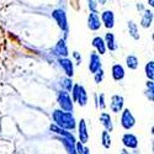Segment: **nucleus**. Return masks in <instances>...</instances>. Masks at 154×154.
<instances>
[{
	"label": "nucleus",
	"instance_id": "f257e3e1",
	"mask_svg": "<svg viewBox=\"0 0 154 154\" xmlns=\"http://www.w3.org/2000/svg\"><path fill=\"white\" fill-rule=\"evenodd\" d=\"M53 120L57 126H59L60 128H64V130H74L75 128V120L73 117L72 112L56 110L53 112Z\"/></svg>",
	"mask_w": 154,
	"mask_h": 154
},
{
	"label": "nucleus",
	"instance_id": "f03ea898",
	"mask_svg": "<svg viewBox=\"0 0 154 154\" xmlns=\"http://www.w3.org/2000/svg\"><path fill=\"white\" fill-rule=\"evenodd\" d=\"M72 91H73V99H74V101L78 102L80 106H85L86 102H88V95H86L85 89L82 85L76 84V85L73 86Z\"/></svg>",
	"mask_w": 154,
	"mask_h": 154
},
{
	"label": "nucleus",
	"instance_id": "7ed1b4c3",
	"mask_svg": "<svg viewBox=\"0 0 154 154\" xmlns=\"http://www.w3.org/2000/svg\"><path fill=\"white\" fill-rule=\"evenodd\" d=\"M58 104H59L62 110L67 111V112H72L73 101H72V99H70V96L67 91H60L58 94Z\"/></svg>",
	"mask_w": 154,
	"mask_h": 154
},
{
	"label": "nucleus",
	"instance_id": "20e7f679",
	"mask_svg": "<svg viewBox=\"0 0 154 154\" xmlns=\"http://www.w3.org/2000/svg\"><path fill=\"white\" fill-rule=\"evenodd\" d=\"M136 123V120L133 117V115L131 113V111L126 109L123 112H122V117H121V125L125 130H131V128L134 126Z\"/></svg>",
	"mask_w": 154,
	"mask_h": 154
},
{
	"label": "nucleus",
	"instance_id": "39448f33",
	"mask_svg": "<svg viewBox=\"0 0 154 154\" xmlns=\"http://www.w3.org/2000/svg\"><path fill=\"white\" fill-rule=\"evenodd\" d=\"M53 19L57 21V23L59 25V27L64 31H67L68 30V23H67V15H66V12H64L63 10L60 9H57L53 11V14H52Z\"/></svg>",
	"mask_w": 154,
	"mask_h": 154
},
{
	"label": "nucleus",
	"instance_id": "423d86ee",
	"mask_svg": "<svg viewBox=\"0 0 154 154\" xmlns=\"http://www.w3.org/2000/svg\"><path fill=\"white\" fill-rule=\"evenodd\" d=\"M88 26L90 30L93 31H96L100 29L101 26V21H100V17L99 15L96 14L95 11H91L90 12V15H89V19H88Z\"/></svg>",
	"mask_w": 154,
	"mask_h": 154
},
{
	"label": "nucleus",
	"instance_id": "0eeeda50",
	"mask_svg": "<svg viewBox=\"0 0 154 154\" xmlns=\"http://www.w3.org/2000/svg\"><path fill=\"white\" fill-rule=\"evenodd\" d=\"M123 107V97L120 96V95H113L111 97V105H110V109L112 112L115 113H119Z\"/></svg>",
	"mask_w": 154,
	"mask_h": 154
},
{
	"label": "nucleus",
	"instance_id": "6e6552de",
	"mask_svg": "<svg viewBox=\"0 0 154 154\" xmlns=\"http://www.w3.org/2000/svg\"><path fill=\"white\" fill-rule=\"evenodd\" d=\"M101 19H102V22L105 23V26L107 29H112L113 27V25H115V16H113V12L111 10H106V11L102 12Z\"/></svg>",
	"mask_w": 154,
	"mask_h": 154
},
{
	"label": "nucleus",
	"instance_id": "1a4fd4ad",
	"mask_svg": "<svg viewBox=\"0 0 154 154\" xmlns=\"http://www.w3.org/2000/svg\"><path fill=\"white\" fill-rule=\"evenodd\" d=\"M100 68H101L100 57L97 56V53H91V56H90V63H89V69H90V72L94 74Z\"/></svg>",
	"mask_w": 154,
	"mask_h": 154
},
{
	"label": "nucleus",
	"instance_id": "9d476101",
	"mask_svg": "<svg viewBox=\"0 0 154 154\" xmlns=\"http://www.w3.org/2000/svg\"><path fill=\"white\" fill-rule=\"evenodd\" d=\"M59 64L63 67L64 72H66V74L69 76V78H72L73 74H74V69H73V63L70 59H67V58H59Z\"/></svg>",
	"mask_w": 154,
	"mask_h": 154
},
{
	"label": "nucleus",
	"instance_id": "9b49d317",
	"mask_svg": "<svg viewBox=\"0 0 154 154\" xmlns=\"http://www.w3.org/2000/svg\"><path fill=\"white\" fill-rule=\"evenodd\" d=\"M122 142L127 148H137V146H138V140H137L136 136H133L131 133H126L122 138Z\"/></svg>",
	"mask_w": 154,
	"mask_h": 154
},
{
	"label": "nucleus",
	"instance_id": "f8f14e48",
	"mask_svg": "<svg viewBox=\"0 0 154 154\" xmlns=\"http://www.w3.org/2000/svg\"><path fill=\"white\" fill-rule=\"evenodd\" d=\"M79 139H80L82 143H86L88 139H89L85 120H80V122H79Z\"/></svg>",
	"mask_w": 154,
	"mask_h": 154
},
{
	"label": "nucleus",
	"instance_id": "ddd939ff",
	"mask_svg": "<svg viewBox=\"0 0 154 154\" xmlns=\"http://www.w3.org/2000/svg\"><path fill=\"white\" fill-rule=\"evenodd\" d=\"M53 52L54 54H58V56H62V57H67L69 53H68V48L66 46V43H64L63 40L58 41V43L56 45L54 49H53Z\"/></svg>",
	"mask_w": 154,
	"mask_h": 154
},
{
	"label": "nucleus",
	"instance_id": "4468645a",
	"mask_svg": "<svg viewBox=\"0 0 154 154\" xmlns=\"http://www.w3.org/2000/svg\"><path fill=\"white\" fill-rule=\"evenodd\" d=\"M100 121H101L102 126L106 128L107 132H111V131L113 130V125H112V121H111V117H110L109 113H106V112L101 113V115H100Z\"/></svg>",
	"mask_w": 154,
	"mask_h": 154
},
{
	"label": "nucleus",
	"instance_id": "2eb2a0df",
	"mask_svg": "<svg viewBox=\"0 0 154 154\" xmlns=\"http://www.w3.org/2000/svg\"><path fill=\"white\" fill-rule=\"evenodd\" d=\"M93 46L96 48V51L100 53V54H105L106 52V45H105V41L102 40L101 37H95L93 40Z\"/></svg>",
	"mask_w": 154,
	"mask_h": 154
},
{
	"label": "nucleus",
	"instance_id": "dca6fc26",
	"mask_svg": "<svg viewBox=\"0 0 154 154\" xmlns=\"http://www.w3.org/2000/svg\"><path fill=\"white\" fill-rule=\"evenodd\" d=\"M112 76L115 80H122L125 76V70L123 67L120 66V64H115L112 67Z\"/></svg>",
	"mask_w": 154,
	"mask_h": 154
},
{
	"label": "nucleus",
	"instance_id": "f3484780",
	"mask_svg": "<svg viewBox=\"0 0 154 154\" xmlns=\"http://www.w3.org/2000/svg\"><path fill=\"white\" fill-rule=\"evenodd\" d=\"M152 21H153V12L150 10H146L142 16V20H140V25H142L144 29H147L152 25Z\"/></svg>",
	"mask_w": 154,
	"mask_h": 154
},
{
	"label": "nucleus",
	"instance_id": "a211bd4d",
	"mask_svg": "<svg viewBox=\"0 0 154 154\" xmlns=\"http://www.w3.org/2000/svg\"><path fill=\"white\" fill-rule=\"evenodd\" d=\"M105 45H106V47L110 49V51H115L117 48V46H116V43H115V36L112 35V33H106V36H105Z\"/></svg>",
	"mask_w": 154,
	"mask_h": 154
},
{
	"label": "nucleus",
	"instance_id": "6ab92c4d",
	"mask_svg": "<svg viewBox=\"0 0 154 154\" xmlns=\"http://www.w3.org/2000/svg\"><path fill=\"white\" fill-rule=\"evenodd\" d=\"M128 30H130V35L134 38V40H139V33H138L137 25H136L133 21L128 22Z\"/></svg>",
	"mask_w": 154,
	"mask_h": 154
},
{
	"label": "nucleus",
	"instance_id": "aec40b11",
	"mask_svg": "<svg viewBox=\"0 0 154 154\" xmlns=\"http://www.w3.org/2000/svg\"><path fill=\"white\" fill-rule=\"evenodd\" d=\"M126 63L130 69H137V67H138V59L134 56H128L126 59Z\"/></svg>",
	"mask_w": 154,
	"mask_h": 154
},
{
	"label": "nucleus",
	"instance_id": "412c9836",
	"mask_svg": "<svg viewBox=\"0 0 154 154\" xmlns=\"http://www.w3.org/2000/svg\"><path fill=\"white\" fill-rule=\"evenodd\" d=\"M101 139H102V146H104L105 148H110V146H111V137H110V133L106 130L102 132Z\"/></svg>",
	"mask_w": 154,
	"mask_h": 154
},
{
	"label": "nucleus",
	"instance_id": "4be33fe9",
	"mask_svg": "<svg viewBox=\"0 0 154 154\" xmlns=\"http://www.w3.org/2000/svg\"><path fill=\"white\" fill-rule=\"evenodd\" d=\"M146 74L148 76V79L153 80V78H154V63L153 62H149L146 66Z\"/></svg>",
	"mask_w": 154,
	"mask_h": 154
},
{
	"label": "nucleus",
	"instance_id": "5701e85b",
	"mask_svg": "<svg viewBox=\"0 0 154 154\" xmlns=\"http://www.w3.org/2000/svg\"><path fill=\"white\" fill-rule=\"evenodd\" d=\"M62 85L64 86V89H66V90L67 91H72V89H73V84H72V79L69 78V76H68V78H63L62 79Z\"/></svg>",
	"mask_w": 154,
	"mask_h": 154
},
{
	"label": "nucleus",
	"instance_id": "b1692460",
	"mask_svg": "<svg viewBox=\"0 0 154 154\" xmlns=\"http://www.w3.org/2000/svg\"><path fill=\"white\" fill-rule=\"evenodd\" d=\"M94 74H95V76H94V78H95V83H101L102 79H104V70L100 68V69H99L96 73H94Z\"/></svg>",
	"mask_w": 154,
	"mask_h": 154
},
{
	"label": "nucleus",
	"instance_id": "393cba45",
	"mask_svg": "<svg viewBox=\"0 0 154 154\" xmlns=\"http://www.w3.org/2000/svg\"><path fill=\"white\" fill-rule=\"evenodd\" d=\"M74 150H75L76 154H83V150H84L83 143L82 142H76L75 146H74Z\"/></svg>",
	"mask_w": 154,
	"mask_h": 154
},
{
	"label": "nucleus",
	"instance_id": "a878e982",
	"mask_svg": "<svg viewBox=\"0 0 154 154\" xmlns=\"http://www.w3.org/2000/svg\"><path fill=\"white\" fill-rule=\"evenodd\" d=\"M105 95L104 94H100V100H99V106L100 109H105V101H104Z\"/></svg>",
	"mask_w": 154,
	"mask_h": 154
},
{
	"label": "nucleus",
	"instance_id": "bb28decb",
	"mask_svg": "<svg viewBox=\"0 0 154 154\" xmlns=\"http://www.w3.org/2000/svg\"><path fill=\"white\" fill-rule=\"evenodd\" d=\"M89 8H90L91 11L96 12V3H95V0H89Z\"/></svg>",
	"mask_w": 154,
	"mask_h": 154
},
{
	"label": "nucleus",
	"instance_id": "cd10ccee",
	"mask_svg": "<svg viewBox=\"0 0 154 154\" xmlns=\"http://www.w3.org/2000/svg\"><path fill=\"white\" fill-rule=\"evenodd\" d=\"M73 56L76 58V60H78V64H80V62H82V57L79 56V53H78V52H74Z\"/></svg>",
	"mask_w": 154,
	"mask_h": 154
},
{
	"label": "nucleus",
	"instance_id": "c85d7f7f",
	"mask_svg": "<svg viewBox=\"0 0 154 154\" xmlns=\"http://www.w3.org/2000/svg\"><path fill=\"white\" fill-rule=\"evenodd\" d=\"M105 2H106V0H99V3H100L101 5H104V4H105Z\"/></svg>",
	"mask_w": 154,
	"mask_h": 154
},
{
	"label": "nucleus",
	"instance_id": "c756f323",
	"mask_svg": "<svg viewBox=\"0 0 154 154\" xmlns=\"http://www.w3.org/2000/svg\"><path fill=\"white\" fill-rule=\"evenodd\" d=\"M122 154H132V153H130V152H127V150H122Z\"/></svg>",
	"mask_w": 154,
	"mask_h": 154
},
{
	"label": "nucleus",
	"instance_id": "7c9ffc66",
	"mask_svg": "<svg viewBox=\"0 0 154 154\" xmlns=\"http://www.w3.org/2000/svg\"><path fill=\"white\" fill-rule=\"evenodd\" d=\"M153 3H154V0H149V5H150V6H153V5H154Z\"/></svg>",
	"mask_w": 154,
	"mask_h": 154
},
{
	"label": "nucleus",
	"instance_id": "2f4dec72",
	"mask_svg": "<svg viewBox=\"0 0 154 154\" xmlns=\"http://www.w3.org/2000/svg\"><path fill=\"white\" fill-rule=\"evenodd\" d=\"M70 154H76V153H70Z\"/></svg>",
	"mask_w": 154,
	"mask_h": 154
}]
</instances>
